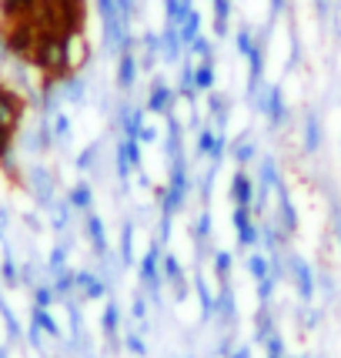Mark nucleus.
<instances>
[{"mask_svg": "<svg viewBox=\"0 0 341 358\" xmlns=\"http://www.w3.org/2000/svg\"><path fill=\"white\" fill-rule=\"evenodd\" d=\"M254 101V110L268 117L271 127H281L288 121V104H284V94H281L278 84H261V91L251 97Z\"/></svg>", "mask_w": 341, "mask_h": 358, "instance_id": "nucleus-1", "label": "nucleus"}, {"mask_svg": "<svg viewBox=\"0 0 341 358\" xmlns=\"http://www.w3.org/2000/svg\"><path fill=\"white\" fill-rule=\"evenodd\" d=\"M121 265L124 268L134 265V224L131 221L121 228Z\"/></svg>", "mask_w": 341, "mask_h": 358, "instance_id": "nucleus-20", "label": "nucleus"}, {"mask_svg": "<svg viewBox=\"0 0 341 358\" xmlns=\"http://www.w3.org/2000/svg\"><path fill=\"white\" fill-rule=\"evenodd\" d=\"M91 187L87 185H78L74 187V191H71V204H74V208H87V204H91Z\"/></svg>", "mask_w": 341, "mask_h": 358, "instance_id": "nucleus-37", "label": "nucleus"}, {"mask_svg": "<svg viewBox=\"0 0 341 358\" xmlns=\"http://www.w3.org/2000/svg\"><path fill=\"white\" fill-rule=\"evenodd\" d=\"M194 292H198V301H201V318L208 322V318H215V312H217V295H211L208 292V281L198 275L194 278Z\"/></svg>", "mask_w": 341, "mask_h": 358, "instance_id": "nucleus-15", "label": "nucleus"}, {"mask_svg": "<svg viewBox=\"0 0 341 358\" xmlns=\"http://www.w3.org/2000/svg\"><path fill=\"white\" fill-rule=\"evenodd\" d=\"M140 47H144V54H151V57H161V34L147 31L140 37Z\"/></svg>", "mask_w": 341, "mask_h": 358, "instance_id": "nucleus-33", "label": "nucleus"}, {"mask_svg": "<svg viewBox=\"0 0 341 358\" xmlns=\"http://www.w3.org/2000/svg\"><path fill=\"white\" fill-rule=\"evenodd\" d=\"M177 87H181V97H187V101H194V94H198V87H194V64L184 61V67H181V80H177Z\"/></svg>", "mask_w": 341, "mask_h": 358, "instance_id": "nucleus-22", "label": "nucleus"}, {"mask_svg": "<svg viewBox=\"0 0 341 358\" xmlns=\"http://www.w3.org/2000/svg\"><path fill=\"white\" fill-rule=\"evenodd\" d=\"M231 201L251 208V201H254V181L248 178V171H234V178H231Z\"/></svg>", "mask_w": 341, "mask_h": 358, "instance_id": "nucleus-9", "label": "nucleus"}, {"mask_svg": "<svg viewBox=\"0 0 341 358\" xmlns=\"http://www.w3.org/2000/svg\"><path fill=\"white\" fill-rule=\"evenodd\" d=\"M131 312H134V318H138V322H144V318H147V301H144V298H134V305H131Z\"/></svg>", "mask_w": 341, "mask_h": 358, "instance_id": "nucleus-42", "label": "nucleus"}, {"mask_svg": "<svg viewBox=\"0 0 341 358\" xmlns=\"http://www.w3.org/2000/svg\"><path fill=\"white\" fill-rule=\"evenodd\" d=\"M194 7H191V0H164V17H168V24H184L187 14H191Z\"/></svg>", "mask_w": 341, "mask_h": 358, "instance_id": "nucleus-17", "label": "nucleus"}, {"mask_svg": "<svg viewBox=\"0 0 341 358\" xmlns=\"http://www.w3.org/2000/svg\"><path fill=\"white\" fill-rule=\"evenodd\" d=\"M275 288H278V278H271V275H268V278H261V281H258V301H261V305H271Z\"/></svg>", "mask_w": 341, "mask_h": 358, "instance_id": "nucleus-31", "label": "nucleus"}, {"mask_svg": "<svg viewBox=\"0 0 341 358\" xmlns=\"http://www.w3.org/2000/svg\"><path fill=\"white\" fill-rule=\"evenodd\" d=\"M131 171H134V168H131V161H127L124 141H117V178H121V181H127V178H131Z\"/></svg>", "mask_w": 341, "mask_h": 358, "instance_id": "nucleus-34", "label": "nucleus"}, {"mask_svg": "<svg viewBox=\"0 0 341 358\" xmlns=\"http://www.w3.org/2000/svg\"><path fill=\"white\" fill-rule=\"evenodd\" d=\"M248 271H251V278H254V281H261V278H268V275H271V262H268L264 255H251V258H248Z\"/></svg>", "mask_w": 341, "mask_h": 358, "instance_id": "nucleus-27", "label": "nucleus"}, {"mask_svg": "<svg viewBox=\"0 0 341 358\" xmlns=\"http://www.w3.org/2000/svg\"><path fill=\"white\" fill-rule=\"evenodd\" d=\"M275 335V318H271V312H268V305H261L258 308V315H254V342H268Z\"/></svg>", "mask_w": 341, "mask_h": 358, "instance_id": "nucleus-16", "label": "nucleus"}, {"mask_svg": "<svg viewBox=\"0 0 341 358\" xmlns=\"http://www.w3.org/2000/svg\"><path fill=\"white\" fill-rule=\"evenodd\" d=\"M161 258H164V245L161 241H151V248L144 251V258H140V285L151 292V298H154V305H161V281H164V275H161Z\"/></svg>", "mask_w": 341, "mask_h": 358, "instance_id": "nucleus-2", "label": "nucleus"}, {"mask_svg": "<svg viewBox=\"0 0 341 358\" xmlns=\"http://www.w3.org/2000/svg\"><path fill=\"white\" fill-rule=\"evenodd\" d=\"M231 265H234L231 251H217V255H215V271H217V278H221V281H228V275H231Z\"/></svg>", "mask_w": 341, "mask_h": 358, "instance_id": "nucleus-30", "label": "nucleus"}, {"mask_svg": "<svg viewBox=\"0 0 341 358\" xmlns=\"http://www.w3.org/2000/svg\"><path fill=\"white\" fill-rule=\"evenodd\" d=\"M284 10V0H271V17H278Z\"/></svg>", "mask_w": 341, "mask_h": 358, "instance_id": "nucleus-49", "label": "nucleus"}, {"mask_svg": "<svg viewBox=\"0 0 341 358\" xmlns=\"http://www.w3.org/2000/svg\"><path fill=\"white\" fill-rule=\"evenodd\" d=\"M187 54H191V57H201V61H204V57H215V41H208V37L201 34L194 44L187 47Z\"/></svg>", "mask_w": 341, "mask_h": 358, "instance_id": "nucleus-29", "label": "nucleus"}, {"mask_svg": "<svg viewBox=\"0 0 341 358\" xmlns=\"http://www.w3.org/2000/svg\"><path fill=\"white\" fill-rule=\"evenodd\" d=\"M305 151L314 155V151H321V117L308 110L305 114Z\"/></svg>", "mask_w": 341, "mask_h": 358, "instance_id": "nucleus-11", "label": "nucleus"}, {"mask_svg": "<svg viewBox=\"0 0 341 358\" xmlns=\"http://www.w3.org/2000/svg\"><path fill=\"white\" fill-rule=\"evenodd\" d=\"M268 358H288V355H268Z\"/></svg>", "mask_w": 341, "mask_h": 358, "instance_id": "nucleus-51", "label": "nucleus"}, {"mask_svg": "<svg viewBox=\"0 0 341 358\" xmlns=\"http://www.w3.org/2000/svg\"><path fill=\"white\" fill-rule=\"evenodd\" d=\"M288 268H291V278H295V288H298V295H301V301H311L314 298V271H311V265L305 258L291 255Z\"/></svg>", "mask_w": 341, "mask_h": 358, "instance_id": "nucleus-4", "label": "nucleus"}, {"mask_svg": "<svg viewBox=\"0 0 341 358\" xmlns=\"http://www.w3.org/2000/svg\"><path fill=\"white\" fill-rule=\"evenodd\" d=\"M331 228H335V238H338V245H341V215L335 211V221H331Z\"/></svg>", "mask_w": 341, "mask_h": 358, "instance_id": "nucleus-48", "label": "nucleus"}, {"mask_svg": "<svg viewBox=\"0 0 341 358\" xmlns=\"http://www.w3.org/2000/svg\"><path fill=\"white\" fill-rule=\"evenodd\" d=\"M314 7H318V17L325 20V17H328V7H331V0H314Z\"/></svg>", "mask_w": 341, "mask_h": 358, "instance_id": "nucleus-46", "label": "nucleus"}, {"mask_svg": "<svg viewBox=\"0 0 341 358\" xmlns=\"http://www.w3.org/2000/svg\"><path fill=\"white\" fill-rule=\"evenodd\" d=\"M177 37H181L184 50H187L191 44H194L198 37H201V14H198V10H191L184 24H177Z\"/></svg>", "mask_w": 341, "mask_h": 358, "instance_id": "nucleus-14", "label": "nucleus"}, {"mask_svg": "<svg viewBox=\"0 0 341 358\" xmlns=\"http://www.w3.org/2000/svg\"><path fill=\"white\" fill-rule=\"evenodd\" d=\"M124 141V151H127V161H131V168L138 171L140 168V141L138 138H121Z\"/></svg>", "mask_w": 341, "mask_h": 358, "instance_id": "nucleus-35", "label": "nucleus"}, {"mask_svg": "<svg viewBox=\"0 0 341 358\" xmlns=\"http://www.w3.org/2000/svg\"><path fill=\"white\" fill-rule=\"evenodd\" d=\"M211 228H215V224H211V211H201V215H198V221H194V238H198V241H204V238L211 234Z\"/></svg>", "mask_w": 341, "mask_h": 358, "instance_id": "nucleus-36", "label": "nucleus"}, {"mask_svg": "<svg viewBox=\"0 0 341 358\" xmlns=\"http://www.w3.org/2000/svg\"><path fill=\"white\" fill-rule=\"evenodd\" d=\"M208 110H211V117L217 121V127L228 124V97L217 91H208Z\"/></svg>", "mask_w": 341, "mask_h": 358, "instance_id": "nucleus-19", "label": "nucleus"}, {"mask_svg": "<svg viewBox=\"0 0 341 358\" xmlns=\"http://www.w3.org/2000/svg\"><path fill=\"white\" fill-rule=\"evenodd\" d=\"M170 224H174V215H168V211H161V221H157V241L164 245L170 238Z\"/></svg>", "mask_w": 341, "mask_h": 358, "instance_id": "nucleus-38", "label": "nucleus"}, {"mask_svg": "<svg viewBox=\"0 0 341 358\" xmlns=\"http://www.w3.org/2000/svg\"><path fill=\"white\" fill-rule=\"evenodd\" d=\"M64 97L67 101H74V104H80L84 101V78H64Z\"/></svg>", "mask_w": 341, "mask_h": 358, "instance_id": "nucleus-26", "label": "nucleus"}, {"mask_svg": "<svg viewBox=\"0 0 341 358\" xmlns=\"http://www.w3.org/2000/svg\"><path fill=\"white\" fill-rule=\"evenodd\" d=\"M67 131H71V121H67V117H64V114H61V117H57V134H61V138H64Z\"/></svg>", "mask_w": 341, "mask_h": 358, "instance_id": "nucleus-47", "label": "nucleus"}, {"mask_svg": "<svg viewBox=\"0 0 341 358\" xmlns=\"http://www.w3.org/2000/svg\"><path fill=\"white\" fill-rule=\"evenodd\" d=\"M138 141H140V144H154V141H157V131L144 124V127H140V134H138Z\"/></svg>", "mask_w": 341, "mask_h": 358, "instance_id": "nucleus-44", "label": "nucleus"}, {"mask_svg": "<svg viewBox=\"0 0 341 358\" xmlns=\"http://www.w3.org/2000/svg\"><path fill=\"white\" fill-rule=\"evenodd\" d=\"M275 191H278V228L291 238V234L298 231V224H301V221H298V208H295V201H291V194H288L284 185H278Z\"/></svg>", "mask_w": 341, "mask_h": 358, "instance_id": "nucleus-5", "label": "nucleus"}, {"mask_svg": "<svg viewBox=\"0 0 341 358\" xmlns=\"http://www.w3.org/2000/svg\"><path fill=\"white\" fill-rule=\"evenodd\" d=\"M124 348L131 352V355H138V358L147 355V345H144V338H140V335H134V331H127V335H124Z\"/></svg>", "mask_w": 341, "mask_h": 358, "instance_id": "nucleus-32", "label": "nucleus"}, {"mask_svg": "<svg viewBox=\"0 0 341 358\" xmlns=\"http://www.w3.org/2000/svg\"><path fill=\"white\" fill-rule=\"evenodd\" d=\"M87 231H91V241H94V251L101 255V258H108V234H104V224H101V218L97 215H91L87 218Z\"/></svg>", "mask_w": 341, "mask_h": 358, "instance_id": "nucleus-18", "label": "nucleus"}, {"mask_svg": "<svg viewBox=\"0 0 341 358\" xmlns=\"http://www.w3.org/2000/svg\"><path fill=\"white\" fill-rule=\"evenodd\" d=\"M228 17H231V0H215V20L228 24Z\"/></svg>", "mask_w": 341, "mask_h": 358, "instance_id": "nucleus-40", "label": "nucleus"}, {"mask_svg": "<svg viewBox=\"0 0 341 358\" xmlns=\"http://www.w3.org/2000/svg\"><path fill=\"white\" fill-rule=\"evenodd\" d=\"M264 348H268V355H284V342H281V335H271V338L264 342Z\"/></svg>", "mask_w": 341, "mask_h": 358, "instance_id": "nucleus-41", "label": "nucleus"}, {"mask_svg": "<svg viewBox=\"0 0 341 358\" xmlns=\"http://www.w3.org/2000/svg\"><path fill=\"white\" fill-rule=\"evenodd\" d=\"M114 7H117L121 24H124V27H131V20L138 17V0H114Z\"/></svg>", "mask_w": 341, "mask_h": 358, "instance_id": "nucleus-28", "label": "nucleus"}, {"mask_svg": "<svg viewBox=\"0 0 341 358\" xmlns=\"http://www.w3.org/2000/svg\"><path fill=\"white\" fill-rule=\"evenodd\" d=\"M215 318H221L224 325H231L234 318H238V305H234V292L224 285L221 292H217V312H215Z\"/></svg>", "mask_w": 341, "mask_h": 358, "instance_id": "nucleus-13", "label": "nucleus"}, {"mask_svg": "<svg viewBox=\"0 0 341 358\" xmlns=\"http://www.w3.org/2000/svg\"><path fill=\"white\" fill-rule=\"evenodd\" d=\"M138 71H140V64H138V57H134V50H124V54L117 57V87H121V91H131V87L138 84Z\"/></svg>", "mask_w": 341, "mask_h": 358, "instance_id": "nucleus-7", "label": "nucleus"}, {"mask_svg": "<svg viewBox=\"0 0 341 358\" xmlns=\"http://www.w3.org/2000/svg\"><path fill=\"white\" fill-rule=\"evenodd\" d=\"M254 41H258V37L251 34L248 24H241V27H238V34H234V47H238V54H241V57H248L251 50H254Z\"/></svg>", "mask_w": 341, "mask_h": 358, "instance_id": "nucleus-23", "label": "nucleus"}, {"mask_svg": "<svg viewBox=\"0 0 341 358\" xmlns=\"http://www.w3.org/2000/svg\"><path fill=\"white\" fill-rule=\"evenodd\" d=\"M117 124H121V131H124V138H138L140 127H144V108L121 104V108H117Z\"/></svg>", "mask_w": 341, "mask_h": 358, "instance_id": "nucleus-8", "label": "nucleus"}, {"mask_svg": "<svg viewBox=\"0 0 341 358\" xmlns=\"http://www.w3.org/2000/svg\"><path fill=\"white\" fill-rule=\"evenodd\" d=\"M181 50H184V44H181V37H177V27L168 24V27L161 31V57H164L168 64H174L177 57H181Z\"/></svg>", "mask_w": 341, "mask_h": 358, "instance_id": "nucleus-10", "label": "nucleus"}, {"mask_svg": "<svg viewBox=\"0 0 341 358\" xmlns=\"http://www.w3.org/2000/svg\"><path fill=\"white\" fill-rule=\"evenodd\" d=\"M37 325H41V328H47V331H50V335H57V325H54V318H50V315L37 312Z\"/></svg>", "mask_w": 341, "mask_h": 358, "instance_id": "nucleus-43", "label": "nucleus"}, {"mask_svg": "<svg viewBox=\"0 0 341 358\" xmlns=\"http://www.w3.org/2000/svg\"><path fill=\"white\" fill-rule=\"evenodd\" d=\"M261 185H268V187L284 185V181H281V174H278V164H275V157H268V155L261 157Z\"/></svg>", "mask_w": 341, "mask_h": 358, "instance_id": "nucleus-24", "label": "nucleus"}, {"mask_svg": "<svg viewBox=\"0 0 341 358\" xmlns=\"http://www.w3.org/2000/svg\"><path fill=\"white\" fill-rule=\"evenodd\" d=\"M228 358H251V348H245V345H241V348H238V352H231Z\"/></svg>", "mask_w": 341, "mask_h": 358, "instance_id": "nucleus-50", "label": "nucleus"}, {"mask_svg": "<svg viewBox=\"0 0 341 358\" xmlns=\"http://www.w3.org/2000/svg\"><path fill=\"white\" fill-rule=\"evenodd\" d=\"M101 328H104V335H108V338H114V335H117V328H121V305H117V301H108Z\"/></svg>", "mask_w": 341, "mask_h": 358, "instance_id": "nucleus-21", "label": "nucleus"}, {"mask_svg": "<svg viewBox=\"0 0 341 358\" xmlns=\"http://www.w3.org/2000/svg\"><path fill=\"white\" fill-rule=\"evenodd\" d=\"M174 97H177V94H174L164 80L157 78L154 84H151V94H147V104H144V110H151V114H170V108H174Z\"/></svg>", "mask_w": 341, "mask_h": 358, "instance_id": "nucleus-6", "label": "nucleus"}, {"mask_svg": "<svg viewBox=\"0 0 341 358\" xmlns=\"http://www.w3.org/2000/svg\"><path fill=\"white\" fill-rule=\"evenodd\" d=\"M94 157H97V148H87V151L80 155V161H78V164H80V168H84V171H87V168H91V164H94Z\"/></svg>", "mask_w": 341, "mask_h": 358, "instance_id": "nucleus-45", "label": "nucleus"}, {"mask_svg": "<svg viewBox=\"0 0 341 358\" xmlns=\"http://www.w3.org/2000/svg\"><path fill=\"white\" fill-rule=\"evenodd\" d=\"M231 224H234V231H238V245H241V248H251V245L261 241V224L251 221V208L234 204L231 208Z\"/></svg>", "mask_w": 341, "mask_h": 358, "instance_id": "nucleus-3", "label": "nucleus"}, {"mask_svg": "<svg viewBox=\"0 0 341 358\" xmlns=\"http://www.w3.org/2000/svg\"><path fill=\"white\" fill-rule=\"evenodd\" d=\"M215 80H217V71H215V57H204L198 67H194V87L198 91H215Z\"/></svg>", "mask_w": 341, "mask_h": 358, "instance_id": "nucleus-12", "label": "nucleus"}, {"mask_svg": "<svg viewBox=\"0 0 341 358\" xmlns=\"http://www.w3.org/2000/svg\"><path fill=\"white\" fill-rule=\"evenodd\" d=\"M84 295H87V298H104V295H108V281L91 278V281H87V288H84Z\"/></svg>", "mask_w": 341, "mask_h": 358, "instance_id": "nucleus-39", "label": "nucleus"}, {"mask_svg": "<svg viewBox=\"0 0 341 358\" xmlns=\"http://www.w3.org/2000/svg\"><path fill=\"white\" fill-rule=\"evenodd\" d=\"M231 155H234V161H238V164H241V168H245V164H248V161H254V155H258V148H254V144H251L248 138H241V141H234Z\"/></svg>", "mask_w": 341, "mask_h": 358, "instance_id": "nucleus-25", "label": "nucleus"}]
</instances>
